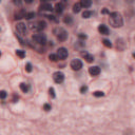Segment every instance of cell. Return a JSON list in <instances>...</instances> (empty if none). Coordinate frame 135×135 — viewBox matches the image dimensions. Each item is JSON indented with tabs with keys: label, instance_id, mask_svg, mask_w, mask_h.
Segmentation results:
<instances>
[{
	"label": "cell",
	"instance_id": "1",
	"mask_svg": "<svg viewBox=\"0 0 135 135\" xmlns=\"http://www.w3.org/2000/svg\"><path fill=\"white\" fill-rule=\"evenodd\" d=\"M110 18H109V21H110V24L113 28H121L123 24L122 21V17L118 12H113L110 13Z\"/></svg>",
	"mask_w": 135,
	"mask_h": 135
},
{
	"label": "cell",
	"instance_id": "2",
	"mask_svg": "<svg viewBox=\"0 0 135 135\" xmlns=\"http://www.w3.org/2000/svg\"><path fill=\"white\" fill-rule=\"evenodd\" d=\"M45 27H47V23H45L44 21H42V20L34 22V23L31 22V23L28 24V28H30L32 31H34V32H40V31L44 30Z\"/></svg>",
	"mask_w": 135,
	"mask_h": 135
},
{
	"label": "cell",
	"instance_id": "3",
	"mask_svg": "<svg viewBox=\"0 0 135 135\" xmlns=\"http://www.w3.org/2000/svg\"><path fill=\"white\" fill-rule=\"evenodd\" d=\"M33 40L36 42V43L38 44H45V42H47V37L43 34H35V35L33 36Z\"/></svg>",
	"mask_w": 135,
	"mask_h": 135
},
{
	"label": "cell",
	"instance_id": "4",
	"mask_svg": "<svg viewBox=\"0 0 135 135\" xmlns=\"http://www.w3.org/2000/svg\"><path fill=\"white\" fill-rule=\"evenodd\" d=\"M53 79L56 84H61L64 80V74L62 73V72H59V71L55 72V73L53 74Z\"/></svg>",
	"mask_w": 135,
	"mask_h": 135
},
{
	"label": "cell",
	"instance_id": "5",
	"mask_svg": "<svg viewBox=\"0 0 135 135\" xmlns=\"http://www.w3.org/2000/svg\"><path fill=\"white\" fill-rule=\"evenodd\" d=\"M71 68L73 69L74 71H79L80 69L82 68V62L81 60L79 59H74L71 61Z\"/></svg>",
	"mask_w": 135,
	"mask_h": 135
},
{
	"label": "cell",
	"instance_id": "6",
	"mask_svg": "<svg viewBox=\"0 0 135 135\" xmlns=\"http://www.w3.org/2000/svg\"><path fill=\"white\" fill-rule=\"evenodd\" d=\"M56 55L58 56L59 59H65L68 57V55H69L68 50L65 48H59L58 50H57V54H56Z\"/></svg>",
	"mask_w": 135,
	"mask_h": 135
},
{
	"label": "cell",
	"instance_id": "7",
	"mask_svg": "<svg viewBox=\"0 0 135 135\" xmlns=\"http://www.w3.org/2000/svg\"><path fill=\"white\" fill-rule=\"evenodd\" d=\"M16 30L20 35L24 36L25 34H27V25L24 23H22V22H19V23H17V25H16Z\"/></svg>",
	"mask_w": 135,
	"mask_h": 135
},
{
	"label": "cell",
	"instance_id": "8",
	"mask_svg": "<svg viewBox=\"0 0 135 135\" xmlns=\"http://www.w3.org/2000/svg\"><path fill=\"white\" fill-rule=\"evenodd\" d=\"M57 39L59 41H65L68 39V33L65 32L64 28H60L59 30V33L57 34Z\"/></svg>",
	"mask_w": 135,
	"mask_h": 135
},
{
	"label": "cell",
	"instance_id": "9",
	"mask_svg": "<svg viewBox=\"0 0 135 135\" xmlns=\"http://www.w3.org/2000/svg\"><path fill=\"white\" fill-rule=\"evenodd\" d=\"M89 73H90L92 76H97V75H99V73H100V68L97 67V65H94V67L89 68Z\"/></svg>",
	"mask_w": 135,
	"mask_h": 135
},
{
	"label": "cell",
	"instance_id": "10",
	"mask_svg": "<svg viewBox=\"0 0 135 135\" xmlns=\"http://www.w3.org/2000/svg\"><path fill=\"white\" fill-rule=\"evenodd\" d=\"M81 56L84 57L85 60H87V62H93L94 61L93 55H91L90 53H88V52H85V51H82L81 52Z\"/></svg>",
	"mask_w": 135,
	"mask_h": 135
},
{
	"label": "cell",
	"instance_id": "11",
	"mask_svg": "<svg viewBox=\"0 0 135 135\" xmlns=\"http://www.w3.org/2000/svg\"><path fill=\"white\" fill-rule=\"evenodd\" d=\"M98 31L101 35H109V28L105 24H100L98 27Z\"/></svg>",
	"mask_w": 135,
	"mask_h": 135
},
{
	"label": "cell",
	"instance_id": "12",
	"mask_svg": "<svg viewBox=\"0 0 135 135\" xmlns=\"http://www.w3.org/2000/svg\"><path fill=\"white\" fill-rule=\"evenodd\" d=\"M80 4H81L82 7H90L92 5V0H80Z\"/></svg>",
	"mask_w": 135,
	"mask_h": 135
},
{
	"label": "cell",
	"instance_id": "13",
	"mask_svg": "<svg viewBox=\"0 0 135 135\" xmlns=\"http://www.w3.org/2000/svg\"><path fill=\"white\" fill-rule=\"evenodd\" d=\"M40 10L41 11H52L53 7H52L51 3H42L40 5Z\"/></svg>",
	"mask_w": 135,
	"mask_h": 135
},
{
	"label": "cell",
	"instance_id": "14",
	"mask_svg": "<svg viewBox=\"0 0 135 135\" xmlns=\"http://www.w3.org/2000/svg\"><path fill=\"white\" fill-rule=\"evenodd\" d=\"M55 12L57 14H61L64 12V4L62 3H56L55 5Z\"/></svg>",
	"mask_w": 135,
	"mask_h": 135
},
{
	"label": "cell",
	"instance_id": "15",
	"mask_svg": "<svg viewBox=\"0 0 135 135\" xmlns=\"http://www.w3.org/2000/svg\"><path fill=\"white\" fill-rule=\"evenodd\" d=\"M24 16H25V12L23 10H21V11H19L18 13H16L15 14V19L17 20V19H21V18H24Z\"/></svg>",
	"mask_w": 135,
	"mask_h": 135
},
{
	"label": "cell",
	"instance_id": "16",
	"mask_svg": "<svg viewBox=\"0 0 135 135\" xmlns=\"http://www.w3.org/2000/svg\"><path fill=\"white\" fill-rule=\"evenodd\" d=\"M20 89H21L22 92L27 93V92H28V90H30V87H28V85L24 84V82H21V84H20Z\"/></svg>",
	"mask_w": 135,
	"mask_h": 135
},
{
	"label": "cell",
	"instance_id": "17",
	"mask_svg": "<svg viewBox=\"0 0 135 135\" xmlns=\"http://www.w3.org/2000/svg\"><path fill=\"white\" fill-rule=\"evenodd\" d=\"M81 4H80V3H75V4H74L73 5V12L74 13H79L80 12V10H81Z\"/></svg>",
	"mask_w": 135,
	"mask_h": 135
},
{
	"label": "cell",
	"instance_id": "18",
	"mask_svg": "<svg viewBox=\"0 0 135 135\" xmlns=\"http://www.w3.org/2000/svg\"><path fill=\"white\" fill-rule=\"evenodd\" d=\"M64 22L65 24H71L72 22H73V19H72V16L70 15H67V16H64Z\"/></svg>",
	"mask_w": 135,
	"mask_h": 135
},
{
	"label": "cell",
	"instance_id": "19",
	"mask_svg": "<svg viewBox=\"0 0 135 135\" xmlns=\"http://www.w3.org/2000/svg\"><path fill=\"white\" fill-rule=\"evenodd\" d=\"M16 55L18 57H20V58H24L25 57V52L22 51V50H17L16 51Z\"/></svg>",
	"mask_w": 135,
	"mask_h": 135
},
{
	"label": "cell",
	"instance_id": "20",
	"mask_svg": "<svg viewBox=\"0 0 135 135\" xmlns=\"http://www.w3.org/2000/svg\"><path fill=\"white\" fill-rule=\"evenodd\" d=\"M49 59H50L51 61H57L59 58L56 54H50V55H49Z\"/></svg>",
	"mask_w": 135,
	"mask_h": 135
},
{
	"label": "cell",
	"instance_id": "21",
	"mask_svg": "<svg viewBox=\"0 0 135 135\" xmlns=\"http://www.w3.org/2000/svg\"><path fill=\"white\" fill-rule=\"evenodd\" d=\"M102 43L105 47H107V48H112V43H111V41L110 40H108V39H103L102 40Z\"/></svg>",
	"mask_w": 135,
	"mask_h": 135
},
{
	"label": "cell",
	"instance_id": "22",
	"mask_svg": "<svg viewBox=\"0 0 135 135\" xmlns=\"http://www.w3.org/2000/svg\"><path fill=\"white\" fill-rule=\"evenodd\" d=\"M35 17V13L34 12H31V13H25V16H24V18L25 19H32Z\"/></svg>",
	"mask_w": 135,
	"mask_h": 135
},
{
	"label": "cell",
	"instance_id": "23",
	"mask_svg": "<svg viewBox=\"0 0 135 135\" xmlns=\"http://www.w3.org/2000/svg\"><path fill=\"white\" fill-rule=\"evenodd\" d=\"M92 16V12H90V11H85L84 13H82V17L84 18H90V17Z\"/></svg>",
	"mask_w": 135,
	"mask_h": 135
},
{
	"label": "cell",
	"instance_id": "24",
	"mask_svg": "<svg viewBox=\"0 0 135 135\" xmlns=\"http://www.w3.org/2000/svg\"><path fill=\"white\" fill-rule=\"evenodd\" d=\"M93 95L95 97H102L105 95V93L102 91H95V92H93Z\"/></svg>",
	"mask_w": 135,
	"mask_h": 135
},
{
	"label": "cell",
	"instance_id": "25",
	"mask_svg": "<svg viewBox=\"0 0 135 135\" xmlns=\"http://www.w3.org/2000/svg\"><path fill=\"white\" fill-rule=\"evenodd\" d=\"M49 93H50V96L52 98H55V90H54V88H50L49 89Z\"/></svg>",
	"mask_w": 135,
	"mask_h": 135
},
{
	"label": "cell",
	"instance_id": "26",
	"mask_svg": "<svg viewBox=\"0 0 135 135\" xmlns=\"http://www.w3.org/2000/svg\"><path fill=\"white\" fill-rule=\"evenodd\" d=\"M25 71L28 72V73H30V72H32V64H25Z\"/></svg>",
	"mask_w": 135,
	"mask_h": 135
},
{
	"label": "cell",
	"instance_id": "27",
	"mask_svg": "<svg viewBox=\"0 0 135 135\" xmlns=\"http://www.w3.org/2000/svg\"><path fill=\"white\" fill-rule=\"evenodd\" d=\"M7 96V92H5V91H0V98H1V99H4Z\"/></svg>",
	"mask_w": 135,
	"mask_h": 135
},
{
	"label": "cell",
	"instance_id": "28",
	"mask_svg": "<svg viewBox=\"0 0 135 135\" xmlns=\"http://www.w3.org/2000/svg\"><path fill=\"white\" fill-rule=\"evenodd\" d=\"M87 91H88V87H87V85H82V87L80 88V93L85 94Z\"/></svg>",
	"mask_w": 135,
	"mask_h": 135
},
{
	"label": "cell",
	"instance_id": "29",
	"mask_svg": "<svg viewBox=\"0 0 135 135\" xmlns=\"http://www.w3.org/2000/svg\"><path fill=\"white\" fill-rule=\"evenodd\" d=\"M43 110L44 111H50L51 110V106L50 105H49V103H44V105H43Z\"/></svg>",
	"mask_w": 135,
	"mask_h": 135
},
{
	"label": "cell",
	"instance_id": "30",
	"mask_svg": "<svg viewBox=\"0 0 135 135\" xmlns=\"http://www.w3.org/2000/svg\"><path fill=\"white\" fill-rule=\"evenodd\" d=\"M13 3L17 5V7H20L21 5V0H13Z\"/></svg>",
	"mask_w": 135,
	"mask_h": 135
},
{
	"label": "cell",
	"instance_id": "31",
	"mask_svg": "<svg viewBox=\"0 0 135 135\" xmlns=\"http://www.w3.org/2000/svg\"><path fill=\"white\" fill-rule=\"evenodd\" d=\"M78 37H79L80 39H84V40H85V39H87V35H85V34H79V36H78Z\"/></svg>",
	"mask_w": 135,
	"mask_h": 135
},
{
	"label": "cell",
	"instance_id": "32",
	"mask_svg": "<svg viewBox=\"0 0 135 135\" xmlns=\"http://www.w3.org/2000/svg\"><path fill=\"white\" fill-rule=\"evenodd\" d=\"M102 14H110V13H109V11L107 10V8H103V10H102V12H101Z\"/></svg>",
	"mask_w": 135,
	"mask_h": 135
},
{
	"label": "cell",
	"instance_id": "33",
	"mask_svg": "<svg viewBox=\"0 0 135 135\" xmlns=\"http://www.w3.org/2000/svg\"><path fill=\"white\" fill-rule=\"evenodd\" d=\"M47 17H48L49 19H52V20H54V19H55V18H54V16H53V15H48Z\"/></svg>",
	"mask_w": 135,
	"mask_h": 135
},
{
	"label": "cell",
	"instance_id": "34",
	"mask_svg": "<svg viewBox=\"0 0 135 135\" xmlns=\"http://www.w3.org/2000/svg\"><path fill=\"white\" fill-rule=\"evenodd\" d=\"M24 1H25V3H28V4H30V3H32L34 0H24Z\"/></svg>",
	"mask_w": 135,
	"mask_h": 135
},
{
	"label": "cell",
	"instance_id": "35",
	"mask_svg": "<svg viewBox=\"0 0 135 135\" xmlns=\"http://www.w3.org/2000/svg\"><path fill=\"white\" fill-rule=\"evenodd\" d=\"M62 1H64V2H67V1H68V0H62Z\"/></svg>",
	"mask_w": 135,
	"mask_h": 135
},
{
	"label": "cell",
	"instance_id": "36",
	"mask_svg": "<svg viewBox=\"0 0 135 135\" xmlns=\"http://www.w3.org/2000/svg\"><path fill=\"white\" fill-rule=\"evenodd\" d=\"M43 1H48V0H43ZM51 1H52V0H51Z\"/></svg>",
	"mask_w": 135,
	"mask_h": 135
},
{
	"label": "cell",
	"instance_id": "37",
	"mask_svg": "<svg viewBox=\"0 0 135 135\" xmlns=\"http://www.w3.org/2000/svg\"><path fill=\"white\" fill-rule=\"evenodd\" d=\"M0 56H1V52H0Z\"/></svg>",
	"mask_w": 135,
	"mask_h": 135
},
{
	"label": "cell",
	"instance_id": "38",
	"mask_svg": "<svg viewBox=\"0 0 135 135\" xmlns=\"http://www.w3.org/2000/svg\"><path fill=\"white\" fill-rule=\"evenodd\" d=\"M0 2H1V0H0Z\"/></svg>",
	"mask_w": 135,
	"mask_h": 135
}]
</instances>
